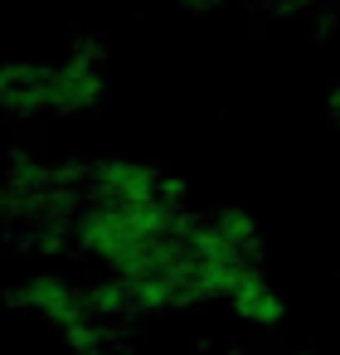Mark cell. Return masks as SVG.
<instances>
[{"label": "cell", "instance_id": "obj_1", "mask_svg": "<svg viewBox=\"0 0 340 355\" xmlns=\"http://www.w3.org/2000/svg\"><path fill=\"white\" fill-rule=\"evenodd\" d=\"M102 49L98 44H83L73 49L64 64L49 69V112H69V117H83L93 107H102L107 98V78H102Z\"/></svg>", "mask_w": 340, "mask_h": 355}, {"label": "cell", "instance_id": "obj_2", "mask_svg": "<svg viewBox=\"0 0 340 355\" xmlns=\"http://www.w3.org/2000/svg\"><path fill=\"white\" fill-rule=\"evenodd\" d=\"M229 316H238L243 326H253V331H277L282 321H287V297L267 282V272L253 263L238 282H233V292H229Z\"/></svg>", "mask_w": 340, "mask_h": 355}, {"label": "cell", "instance_id": "obj_3", "mask_svg": "<svg viewBox=\"0 0 340 355\" xmlns=\"http://www.w3.org/2000/svg\"><path fill=\"white\" fill-rule=\"evenodd\" d=\"M0 107L15 117L49 112V69L39 64H0Z\"/></svg>", "mask_w": 340, "mask_h": 355}, {"label": "cell", "instance_id": "obj_4", "mask_svg": "<svg viewBox=\"0 0 340 355\" xmlns=\"http://www.w3.org/2000/svg\"><path fill=\"white\" fill-rule=\"evenodd\" d=\"M325 112H330V122H335V132H340V78H335L330 93H325Z\"/></svg>", "mask_w": 340, "mask_h": 355}, {"label": "cell", "instance_id": "obj_5", "mask_svg": "<svg viewBox=\"0 0 340 355\" xmlns=\"http://www.w3.org/2000/svg\"><path fill=\"white\" fill-rule=\"evenodd\" d=\"M112 355H117V350H112Z\"/></svg>", "mask_w": 340, "mask_h": 355}]
</instances>
